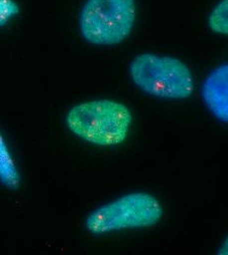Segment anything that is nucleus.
Wrapping results in <instances>:
<instances>
[{
	"label": "nucleus",
	"instance_id": "f03ea898",
	"mask_svg": "<svg viewBox=\"0 0 228 255\" xmlns=\"http://www.w3.org/2000/svg\"><path fill=\"white\" fill-rule=\"evenodd\" d=\"M129 74L138 89L158 98L186 99L194 92V79L190 68L172 56L142 53L132 60Z\"/></svg>",
	"mask_w": 228,
	"mask_h": 255
},
{
	"label": "nucleus",
	"instance_id": "1a4fd4ad",
	"mask_svg": "<svg viewBox=\"0 0 228 255\" xmlns=\"http://www.w3.org/2000/svg\"><path fill=\"white\" fill-rule=\"evenodd\" d=\"M218 255H228V238L224 241V243L222 244L221 248L219 249Z\"/></svg>",
	"mask_w": 228,
	"mask_h": 255
},
{
	"label": "nucleus",
	"instance_id": "20e7f679",
	"mask_svg": "<svg viewBox=\"0 0 228 255\" xmlns=\"http://www.w3.org/2000/svg\"><path fill=\"white\" fill-rule=\"evenodd\" d=\"M136 16L135 0H86L79 15V29L93 45L114 46L130 35Z\"/></svg>",
	"mask_w": 228,
	"mask_h": 255
},
{
	"label": "nucleus",
	"instance_id": "423d86ee",
	"mask_svg": "<svg viewBox=\"0 0 228 255\" xmlns=\"http://www.w3.org/2000/svg\"><path fill=\"white\" fill-rule=\"evenodd\" d=\"M21 174L9 145L0 130V183L8 189L19 187Z\"/></svg>",
	"mask_w": 228,
	"mask_h": 255
},
{
	"label": "nucleus",
	"instance_id": "f257e3e1",
	"mask_svg": "<svg viewBox=\"0 0 228 255\" xmlns=\"http://www.w3.org/2000/svg\"><path fill=\"white\" fill-rule=\"evenodd\" d=\"M133 116L123 103L97 99L74 105L66 114L68 129L80 139L101 147L116 146L128 136Z\"/></svg>",
	"mask_w": 228,
	"mask_h": 255
},
{
	"label": "nucleus",
	"instance_id": "7ed1b4c3",
	"mask_svg": "<svg viewBox=\"0 0 228 255\" xmlns=\"http://www.w3.org/2000/svg\"><path fill=\"white\" fill-rule=\"evenodd\" d=\"M163 208L160 200L148 192L124 194L92 211L86 228L93 235L150 228L160 222Z\"/></svg>",
	"mask_w": 228,
	"mask_h": 255
},
{
	"label": "nucleus",
	"instance_id": "39448f33",
	"mask_svg": "<svg viewBox=\"0 0 228 255\" xmlns=\"http://www.w3.org/2000/svg\"><path fill=\"white\" fill-rule=\"evenodd\" d=\"M202 97L210 112L228 123V63L213 70L202 86Z\"/></svg>",
	"mask_w": 228,
	"mask_h": 255
},
{
	"label": "nucleus",
	"instance_id": "6e6552de",
	"mask_svg": "<svg viewBox=\"0 0 228 255\" xmlns=\"http://www.w3.org/2000/svg\"><path fill=\"white\" fill-rule=\"evenodd\" d=\"M20 14V6L15 0H0V28L8 25Z\"/></svg>",
	"mask_w": 228,
	"mask_h": 255
},
{
	"label": "nucleus",
	"instance_id": "0eeeda50",
	"mask_svg": "<svg viewBox=\"0 0 228 255\" xmlns=\"http://www.w3.org/2000/svg\"><path fill=\"white\" fill-rule=\"evenodd\" d=\"M208 24L216 33L228 35V0H221L212 10Z\"/></svg>",
	"mask_w": 228,
	"mask_h": 255
}]
</instances>
